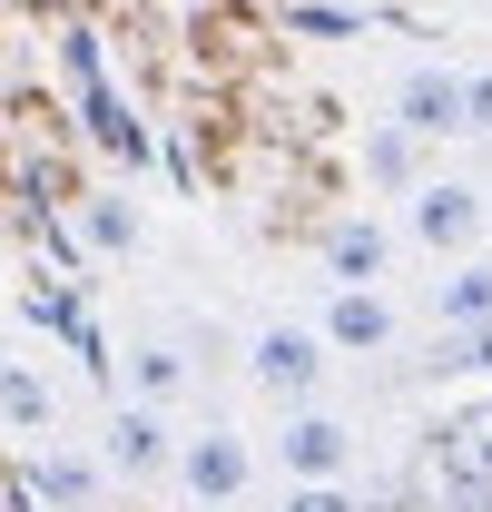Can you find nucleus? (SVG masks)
Wrapping results in <instances>:
<instances>
[{"label":"nucleus","mask_w":492,"mask_h":512,"mask_svg":"<svg viewBox=\"0 0 492 512\" xmlns=\"http://www.w3.org/2000/svg\"><path fill=\"white\" fill-rule=\"evenodd\" d=\"M453 512H492V493H453Z\"/></svg>","instance_id":"19"},{"label":"nucleus","mask_w":492,"mask_h":512,"mask_svg":"<svg viewBox=\"0 0 492 512\" xmlns=\"http://www.w3.org/2000/svg\"><path fill=\"white\" fill-rule=\"evenodd\" d=\"M483 227H492V188L483 178H424V188L404 197V237H414L433 266L483 256Z\"/></svg>","instance_id":"2"},{"label":"nucleus","mask_w":492,"mask_h":512,"mask_svg":"<svg viewBox=\"0 0 492 512\" xmlns=\"http://www.w3.org/2000/svg\"><path fill=\"white\" fill-rule=\"evenodd\" d=\"M443 365H463V375H492V325H473V335H443Z\"/></svg>","instance_id":"18"},{"label":"nucleus","mask_w":492,"mask_h":512,"mask_svg":"<svg viewBox=\"0 0 492 512\" xmlns=\"http://www.w3.org/2000/svg\"><path fill=\"white\" fill-rule=\"evenodd\" d=\"M365 178H374L384 197H414V188L433 178V168H424V138H414V128H394V119L365 128Z\"/></svg>","instance_id":"12"},{"label":"nucleus","mask_w":492,"mask_h":512,"mask_svg":"<svg viewBox=\"0 0 492 512\" xmlns=\"http://www.w3.org/2000/svg\"><path fill=\"white\" fill-rule=\"evenodd\" d=\"M286 512H365V493H355V473L345 483H286Z\"/></svg>","instance_id":"16"},{"label":"nucleus","mask_w":492,"mask_h":512,"mask_svg":"<svg viewBox=\"0 0 492 512\" xmlns=\"http://www.w3.org/2000/svg\"><path fill=\"white\" fill-rule=\"evenodd\" d=\"M266 453H276L286 483H345L355 473V424L315 394V404H286V424L266 434Z\"/></svg>","instance_id":"3"},{"label":"nucleus","mask_w":492,"mask_h":512,"mask_svg":"<svg viewBox=\"0 0 492 512\" xmlns=\"http://www.w3.org/2000/svg\"><path fill=\"white\" fill-rule=\"evenodd\" d=\"M325 345L335 355H384L394 335H404V316H394V296L384 286H325Z\"/></svg>","instance_id":"8"},{"label":"nucleus","mask_w":492,"mask_h":512,"mask_svg":"<svg viewBox=\"0 0 492 512\" xmlns=\"http://www.w3.org/2000/svg\"><path fill=\"white\" fill-rule=\"evenodd\" d=\"M99 463H109L119 483H158V473H178V424H168V404L119 394L109 424H99Z\"/></svg>","instance_id":"5"},{"label":"nucleus","mask_w":492,"mask_h":512,"mask_svg":"<svg viewBox=\"0 0 492 512\" xmlns=\"http://www.w3.org/2000/svg\"><path fill=\"white\" fill-rule=\"evenodd\" d=\"M325 365H335V345H325V325L266 316L256 335H246V384H256L266 404H315V394H325Z\"/></svg>","instance_id":"1"},{"label":"nucleus","mask_w":492,"mask_h":512,"mask_svg":"<svg viewBox=\"0 0 492 512\" xmlns=\"http://www.w3.org/2000/svg\"><path fill=\"white\" fill-rule=\"evenodd\" d=\"M433 325H443V335L492 325V256H453V266L433 276Z\"/></svg>","instance_id":"11"},{"label":"nucleus","mask_w":492,"mask_h":512,"mask_svg":"<svg viewBox=\"0 0 492 512\" xmlns=\"http://www.w3.org/2000/svg\"><path fill=\"white\" fill-rule=\"evenodd\" d=\"M0 424L10 434H50V384L30 365H0Z\"/></svg>","instance_id":"13"},{"label":"nucleus","mask_w":492,"mask_h":512,"mask_svg":"<svg viewBox=\"0 0 492 512\" xmlns=\"http://www.w3.org/2000/svg\"><path fill=\"white\" fill-rule=\"evenodd\" d=\"M433 463H443V493H492V394L433 424Z\"/></svg>","instance_id":"7"},{"label":"nucleus","mask_w":492,"mask_h":512,"mask_svg":"<svg viewBox=\"0 0 492 512\" xmlns=\"http://www.w3.org/2000/svg\"><path fill=\"white\" fill-rule=\"evenodd\" d=\"M178 384H187V355H168V345H138L128 355V394L138 404H178Z\"/></svg>","instance_id":"14"},{"label":"nucleus","mask_w":492,"mask_h":512,"mask_svg":"<svg viewBox=\"0 0 492 512\" xmlns=\"http://www.w3.org/2000/svg\"><path fill=\"white\" fill-rule=\"evenodd\" d=\"M178 483L197 512H227V503H246V483H256V444H246L237 424H197V434H178Z\"/></svg>","instance_id":"4"},{"label":"nucleus","mask_w":492,"mask_h":512,"mask_svg":"<svg viewBox=\"0 0 492 512\" xmlns=\"http://www.w3.org/2000/svg\"><path fill=\"white\" fill-rule=\"evenodd\" d=\"M315 266H325V286H384V266H394L384 217H335L325 247H315Z\"/></svg>","instance_id":"9"},{"label":"nucleus","mask_w":492,"mask_h":512,"mask_svg":"<svg viewBox=\"0 0 492 512\" xmlns=\"http://www.w3.org/2000/svg\"><path fill=\"white\" fill-rule=\"evenodd\" d=\"M119 473L109 463H89V453H30V493L50 512H99V493H109Z\"/></svg>","instance_id":"10"},{"label":"nucleus","mask_w":492,"mask_h":512,"mask_svg":"<svg viewBox=\"0 0 492 512\" xmlns=\"http://www.w3.org/2000/svg\"><path fill=\"white\" fill-rule=\"evenodd\" d=\"M384 119L414 128L424 148L463 138V69H453V60H404V69H394V99H384Z\"/></svg>","instance_id":"6"},{"label":"nucleus","mask_w":492,"mask_h":512,"mask_svg":"<svg viewBox=\"0 0 492 512\" xmlns=\"http://www.w3.org/2000/svg\"><path fill=\"white\" fill-rule=\"evenodd\" d=\"M463 138L492 148V69H463Z\"/></svg>","instance_id":"17"},{"label":"nucleus","mask_w":492,"mask_h":512,"mask_svg":"<svg viewBox=\"0 0 492 512\" xmlns=\"http://www.w3.org/2000/svg\"><path fill=\"white\" fill-rule=\"evenodd\" d=\"M89 247H138V207H128V197H89Z\"/></svg>","instance_id":"15"}]
</instances>
